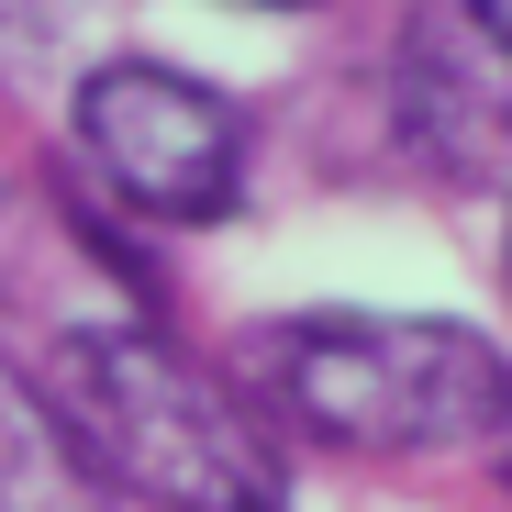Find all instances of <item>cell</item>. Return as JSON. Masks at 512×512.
<instances>
[{"mask_svg": "<svg viewBox=\"0 0 512 512\" xmlns=\"http://www.w3.org/2000/svg\"><path fill=\"white\" fill-rule=\"evenodd\" d=\"M56 423L101 490L145 512H279V446L201 357L145 323H78L56 346Z\"/></svg>", "mask_w": 512, "mask_h": 512, "instance_id": "1", "label": "cell"}, {"mask_svg": "<svg viewBox=\"0 0 512 512\" xmlns=\"http://www.w3.org/2000/svg\"><path fill=\"white\" fill-rule=\"evenodd\" d=\"M268 368L279 401L346 457H457L501 435V346L446 312H312Z\"/></svg>", "mask_w": 512, "mask_h": 512, "instance_id": "2", "label": "cell"}, {"mask_svg": "<svg viewBox=\"0 0 512 512\" xmlns=\"http://www.w3.org/2000/svg\"><path fill=\"white\" fill-rule=\"evenodd\" d=\"M78 156L101 167V190L145 223H223L245 201V112L223 90L145 56H101L78 78Z\"/></svg>", "mask_w": 512, "mask_h": 512, "instance_id": "3", "label": "cell"}, {"mask_svg": "<svg viewBox=\"0 0 512 512\" xmlns=\"http://www.w3.org/2000/svg\"><path fill=\"white\" fill-rule=\"evenodd\" d=\"M501 45H479L457 12H412L390 45V112L412 167H435L446 190H490L501 179Z\"/></svg>", "mask_w": 512, "mask_h": 512, "instance_id": "4", "label": "cell"}, {"mask_svg": "<svg viewBox=\"0 0 512 512\" xmlns=\"http://www.w3.org/2000/svg\"><path fill=\"white\" fill-rule=\"evenodd\" d=\"M112 490L90 479L78 435L56 423V401L0 357V512H101Z\"/></svg>", "mask_w": 512, "mask_h": 512, "instance_id": "5", "label": "cell"}, {"mask_svg": "<svg viewBox=\"0 0 512 512\" xmlns=\"http://www.w3.org/2000/svg\"><path fill=\"white\" fill-rule=\"evenodd\" d=\"M457 23H468L479 45H501V34H512V0H457Z\"/></svg>", "mask_w": 512, "mask_h": 512, "instance_id": "6", "label": "cell"}, {"mask_svg": "<svg viewBox=\"0 0 512 512\" xmlns=\"http://www.w3.org/2000/svg\"><path fill=\"white\" fill-rule=\"evenodd\" d=\"M256 12H301V0H256Z\"/></svg>", "mask_w": 512, "mask_h": 512, "instance_id": "7", "label": "cell"}]
</instances>
